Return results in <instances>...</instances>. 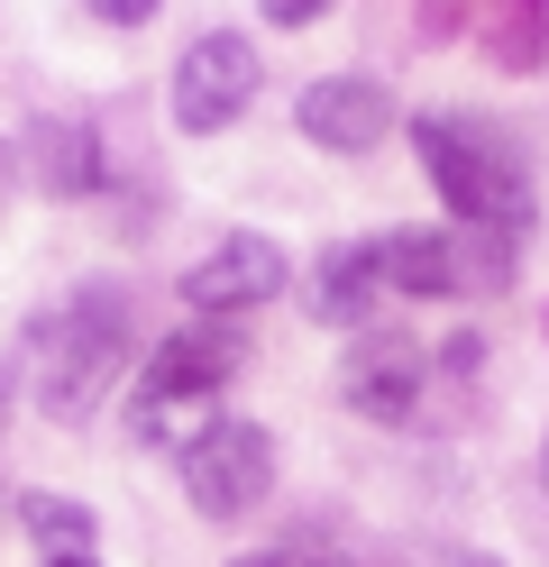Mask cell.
Instances as JSON below:
<instances>
[{
    "mask_svg": "<svg viewBox=\"0 0 549 567\" xmlns=\"http://www.w3.org/2000/svg\"><path fill=\"white\" fill-rule=\"evenodd\" d=\"M120 367H129V293L120 284H83L37 339V403L55 421H92L101 394L120 384Z\"/></svg>",
    "mask_w": 549,
    "mask_h": 567,
    "instance_id": "1",
    "label": "cell"
},
{
    "mask_svg": "<svg viewBox=\"0 0 549 567\" xmlns=\"http://www.w3.org/2000/svg\"><path fill=\"white\" fill-rule=\"evenodd\" d=\"M413 147L430 165L439 202L458 210V229H504V238L531 229V174H522V156H512L504 137H476L458 120H421Z\"/></svg>",
    "mask_w": 549,
    "mask_h": 567,
    "instance_id": "2",
    "label": "cell"
},
{
    "mask_svg": "<svg viewBox=\"0 0 549 567\" xmlns=\"http://www.w3.org/2000/svg\"><path fill=\"white\" fill-rule=\"evenodd\" d=\"M238 375V339L220 330V321H193V330H174L156 358H146V375H138V403H129V440H146V449H165V440H183V412L193 421H211V394Z\"/></svg>",
    "mask_w": 549,
    "mask_h": 567,
    "instance_id": "3",
    "label": "cell"
},
{
    "mask_svg": "<svg viewBox=\"0 0 549 567\" xmlns=\"http://www.w3.org/2000/svg\"><path fill=\"white\" fill-rule=\"evenodd\" d=\"M275 485V440L256 421H211V431L183 440V494H193L202 522H238L266 504Z\"/></svg>",
    "mask_w": 549,
    "mask_h": 567,
    "instance_id": "4",
    "label": "cell"
},
{
    "mask_svg": "<svg viewBox=\"0 0 549 567\" xmlns=\"http://www.w3.org/2000/svg\"><path fill=\"white\" fill-rule=\"evenodd\" d=\"M174 128L183 137H220L247 101H256V47L238 38V28H211V38H193L183 47V64H174Z\"/></svg>",
    "mask_w": 549,
    "mask_h": 567,
    "instance_id": "5",
    "label": "cell"
},
{
    "mask_svg": "<svg viewBox=\"0 0 549 567\" xmlns=\"http://www.w3.org/2000/svg\"><path fill=\"white\" fill-rule=\"evenodd\" d=\"M284 284H293L284 247H275V238H256V229H230V238H220L193 275H183V302H193L202 321H238V311L275 302Z\"/></svg>",
    "mask_w": 549,
    "mask_h": 567,
    "instance_id": "6",
    "label": "cell"
},
{
    "mask_svg": "<svg viewBox=\"0 0 549 567\" xmlns=\"http://www.w3.org/2000/svg\"><path fill=\"white\" fill-rule=\"evenodd\" d=\"M293 120H303L312 147H329V156H366V147L394 128V92H385L376 74H321L303 101H293Z\"/></svg>",
    "mask_w": 549,
    "mask_h": 567,
    "instance_id": "7",
    "label": "cell"
},
{
    "mask_svg": "<svg viewBox=\"0 0 549 567\" xmlns=\"http://www.w3.org/2000/svg\"><path fill=\"white\" fill-rule=\"evenodd\" d=\"M421 384H430V358H421L413 339H394V330H366L348 348V367H339V394L366 421H413L421 412Z\"/></svg>",
    "mask_w": 549,
    "mask_h": 567,
    "instance_id": "8",
    "label": "cell"
},
{
    "mask_svg": "<svg viewBox=\"0 0 549 567\" xmlns=\"http://www.w3.org/2000/svg\"><path fill=\"white\" fill-rule=\"evenodd\" d=\"M376 293H385V247H376V238H339V247H321L303 302H312V321L357 330L366 311H376Z\"/></svg>",
    "mask_w": 549,
    "mask_h": 567,
    "instance_id": "9",
    "label": "cell"
},
{
    "mask_svg": "<svg viewBox=\"0 0 549 567\" xmlns=\"http://www.w3.org/2000/svg\"><path fill=\"white\" fill-rule=\"evenodd\" d=\"M28 156H37V184H47V193H92V184H101V137H92V120H37V128H28Z\"/></svg>",
    "mask_w": 549,
    "mask_h": 567,
    "instance_id": "10",
    "label": "cell"
},
{
    "mask_svg": "<svg viewBox=\"0 0 549 567\" xmlns=\"http://www.w3.org/2000/svg\"><path fill=\"white\" fill-rule=\"evenodd\" d=\"M486 47L512 74H540L549 64V0H504V19H486Z\"/></svg>",
    "mask_w": 549,
    "mask_h": 567,
    "instance_id": "11",
    "label": "cell"
},
{
    "mask_svg": "<svg viewBox=\"0 0 549 567\" xmlns=\"http://www.w3.org/2000/svg\"><path fill=\"white\" fill-rule=\"evenodd\" d=\"M19 522H28V540L47 558H92V513L73 504V494H28Z\"/></svg>",
    "mask_w": 549,
    "mask_h": 567,
    "instance_id": "12",
    "label": "cell"
},
{
    "mask_svg": "<svg viewBox=\"0 0 549 567\" xmlns=\"http://www.w3.org/2000/svg\"><path fill=\"white\" fill-rule=\"evenodd\" d=\"M83 10H92L101 28H146V19L165 10V0H83Z\"/></svg>",
    "mask_w": 549,
    "mask_h": 567,
    "instance_id": "13",
    "label": "cell"
},
{
    "mask_svg": "<svg viewBox=\"0 0 549 567\" xmlns=\"http://www.w3.org/2000/svg\"><path fill=\"white\" fill-rule=\"evenodd\" d=\"M413 567H504V558H495V549H458V540H430Z\"/></svg>",
    "mask_w": 549,
    "mask_h": 567,
    "instance_id": "14",
    "label": "cell"
},
{
    "mask_svg": "<svg viewBox=\"0 0 549 567\" xmlns=\"http://www.w3.org/2000/svg\"><path fill=\"white\" fill-rule=\"evenodd\" d=\"M275 28H312V19H329V0H256Z\"/></svg>",
    "mask_w": 549,
    "mask_h": 567,
    "instance_id": "15",
    "label": "cell"
},
{
    "mask_svg": "<svg viewBox=\"0 0 549 567\" xmlns=\"http://www.w3.org/2000/svg\"><path fill=\"white\" fill-rule=\"evenodd\" d=\"M238 567H284V558H275V549H266V558H238Z\"/></svg>",
    "mask_w": 549,
    "mask_h": 567,
    "instance_id": "16",
    "label": "cell"
},
{
    "mask_svg": "<svg viewBox=\"0 0 549 567\" xmlns=\"http://www.w3.org/2000/svg\"><path fill=\"white\" fill-rule=\"evenodd\" d=\"M540 485H549V431H540Z\"/></svg>",
    "mask_w": 549,
    "mask_h": 567,
    "instance_id": "17",
    "label": "cell"
},
{
    "mask_svg": "<svg viewBox=\"0 0 549 567\" xmlns=\"http://www.w3.org/2000/svg\"><path fill=\"white\" fill-rule=\"evenodd\" d=\"M47 567H92V558H47Z\"/></svg>",
    "mask_w": 549,
    "mask_h": 567,
    "instance_id": "18",
    "label": "cell"
}]
</instances>
